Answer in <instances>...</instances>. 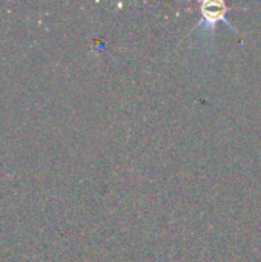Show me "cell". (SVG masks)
Segmentation results:
<instances>
[{
    "label": "cell",
    "instance_id": "6da1fadb",
    "mask_svg": "<svg viewBox=\"0 0 261 262\" xmlns=\"http://www.w3.org/2000/svg\"><path fill=\"white\" fill-rule=\"evenodd\" d=\"M202 14L208 23H217L220 20H225L226 5L223 2H205L202 5Z\"/></svg>",
    "mask_w": 261,
    "mask_h": 262
}]
</instances>
